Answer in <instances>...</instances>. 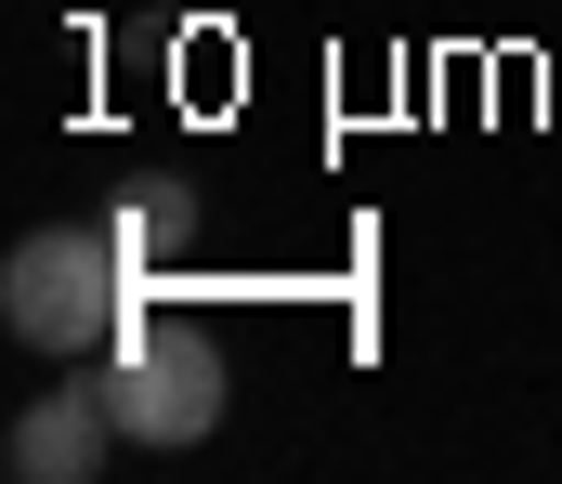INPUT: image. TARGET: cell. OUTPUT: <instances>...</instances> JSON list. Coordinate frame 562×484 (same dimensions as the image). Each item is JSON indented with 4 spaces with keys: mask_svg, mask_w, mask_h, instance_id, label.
Listing matches in <instances>:
<instances>
[{
    "mask_svg": "<svg viewBox=\"0 0 562 484\" xmlns=\"http://www.w3.org/2000/svg\"><path fill=\"white\" fill-rule=\"evenodd\" d=\"M119 249H132V275L157 289V262L183 249V196H132V210H119Z\"/></svg>",
    "mask_w": 562,
    "mask_h": 484,
    "instance_id": "4",
    "label": "cell"
},
{
    "mask_svg": "<svg viewBox=\"0 0 562 484\" xmlns=\"http://www.w3.org/2000/svg\"><path fill=\"white\" fill-rule=\"evenodd\" d=\"M132 302H144V275H132V249H119V223H40L0 262V327L26 353H53V367L105 353L132 327Z\"/></svg>",
    "mask_w": 562,
    "mask_h": 484,
    "instance_id": "1",
    "label": "cell"
},
{
    "mask_svg": "<svg viewBox=\"0 0 562 484\" xmlns=\"http://www.w3.org/2000/svg\"><path fill=\"white\" fill-rule=\"evenodd\" d=\"M105 406H119L132 446H196V432H223V340L183 327V315H157V289H144L132 327L105 340Z\"/></svg>",
    "mask_w": 562,
    "mask_h": 484,
    "instance_id": "2",
    "label": "cell"
},
{
    "mask_svg": "<svg viewBox=\"0 0 562 484\" xmlns=\"http://www.w3.org/2000/svg\"><path fill=\"white\" fill-rule=\"evenodd\" d=\"M105 446H132L119 406H105V380H92V393H40V406H13V432H0V459L26 484H92Z\"/></svg>",
    "mask_w": 562,
    "mask_h": 484,
    "instance_id": "3",
    "label": "cell"
}]
</instances>
